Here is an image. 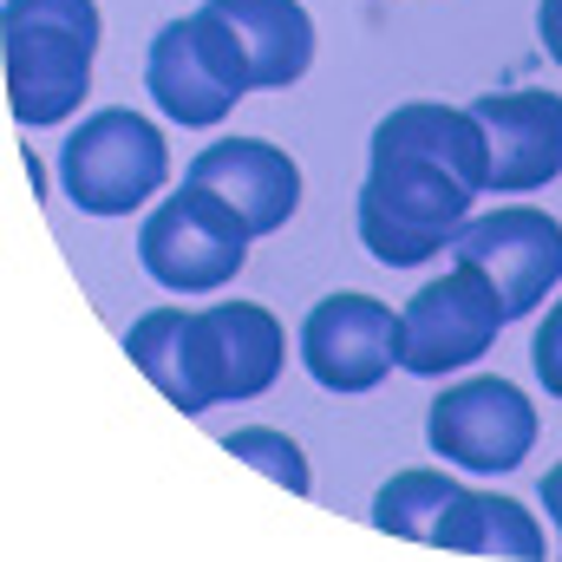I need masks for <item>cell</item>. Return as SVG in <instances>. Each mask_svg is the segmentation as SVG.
Returning <instances> with one entry per match:
<instances>
[{"label":"cell","mask_w":562,"mask_h":562,"mask_svg":"<svg viewBox=\"0 0 562 562\" xmlns=\"http://www.w3.org/2000/svg\"><path fill=\"white\" fill-rule=\"evenodd\" d=\"M425 438H431V451L445 464L497 477V471H517L530 458V445H537V406L510 380L471 373V380H458V386H445L431 400Z\"/></svg>","instance_id":"ba28073f"},{"label":"cell","mask_w":562,"mask_h":562,"mask_svg":"<svg viewBox=\"0 0 562 562\" xmlns=\"http://www.w3.org/2000/svg\"><path fill=\"white\" fill-rule=\"evenodd\" d=\"M537 380H543V393L562 400V301L543 314V327H537Z\"/></svg>","instance_id":"ac0fdd59"},{"label":"cell","mask_w":562,"mask_h":562,"mask_svg":"<svg viewBox=\"0 0 562 562\" xmlns=\"http://www.w3.org/2000/svg\"><path fill=\"white\" fill-rule=\"evenodd\" d=\"M243 46L249 92H281L314 66V20L301 0H203Z\"/></svg>","instance_id":"4fadbf2b"},{"label":"cell","mask_w":562,"mask_h":562,"mask_svg":"<svg viewBox=\"0 0 562 562\" xmlns=\"http://www.w3.org/2000/svg\"><path fill=\"white\" fill-rule=\"evenodd\" d=\"M400 314L380 294H327L307 321H301V367L327 386V393H373L393 367H400Z\"/></svg>","instance_id":"30bf717a"},{"label":"cell","mask_w":562,"mask_h":562,"mask_svg":"<svg viewBox=\"0 0 562 562\" xmlns=\"http://www.w3.org/2000/svg\"><path fill=\"white\" fill-rule=\"evenodd\" d=\"M132 367L177 406V413H210L223 400H256L269 393L288 360V334L262 301H223L203 314L157 307L125 334Z\"/></svg>","instance_id":"6da1fadb"},{"label":"cell","mask_w":562,"mask_h":562,"mask_svg":"<svg viewBox=\"0 0 562 562\" xmlns=\"http://www.w3.org/2000/svg\"><path fill=\"white\" fill-rule=\"evenodd\" d=\"M471 203H477V190L458 183L451 170H438L425 157H400V150H373L353 216H360V243L373 262L419 269V262L451 256L458 229L471 223Z\"/></svg>","instance_id":"7a4b0ae2"},{"label":"cell","mask_w":562,"mask_h":562,"mask_svg":"<svg viewBox=\"0 0 562 562\" xmlns=\"http://www.w3.org/2000/svg\"><path fill=\"white\" fill-rule=\"evenodd\" d=\"M431 550L451 557H517V562H543V530L530 524V510L504 491H471L458 484V497L445 504V517L431 524Z\"/></svg>","instance_id":"9a60e30c"},{"label":"cell","mask_w":562,"mask_h":562,"mask_svg":"<svg viewBox=\"0 0 562 562\" xmlns=\"http://www.w3.org/2000/svg\"><path fill=\"white\" fill-rule=\"evenodd\" d=\"M451 262L484 269L504 314L524 321L550 301V288L562 281V223L550 210H491L471 216L451 243Z\"/></svg>","instance_id":"9c48e42d"},{"label":"cell","mask_w":562,"mask_h":562,"mask_svg":"<svg viewBox=\"0 0 562 562\" xmlns=\"http://www.w3.org/2000/svg\"><path fill=\"white\" fill-rule=\"evenodd\" d=\"M504 301L484 269L471 262H451V276L425 281L419 294L406 301L400 314V367L406 373H458V367H477L491 353V340L504 334Z\"/></svg>","instance_id":"52a82bcc"},{"label":"cell","mask_w":562,"mask_h":562,"mask_svg":"<svg viewBox=\"0 0 562 562\" xmlns=\"http://www.w3.org/2000/svg\"><path fill=\"white\" fill-rule=\"evenodd\" d=\"M537 33H543V53L562 66V0H543L537 7Z\"/></svg>","instance_id":"d6986e66"},{"label":"cell","mask_w":562,"mask_h":562,"mask_svg":"<svg viewBox=\"0 0 562 562\" xmlns=\"http://www.w3.org/2000/svg\"><path fill=\"white\" fill-rule=\"evenodd\" d=\"M144 86H150V105H164L177 125H216L249 92V66H243L236 33L210 7H196L190 20H170L150 40Z\"/></svg>","instance_id":"5b68a950"},{"label":"cell","mask_w":562,"mask_h":562,"mask_svg":"<svg viewBox=\"0 0 562 562\" xmlns=\"http://www.w3.org/2000/svg\"><path fill=\"white\" fill-rule=\"evenodd\" d=\"M249 223L203 183H183L177 196H164L150 216H144L138 236V262L150 281L177 288V294H196V288H223V281L243 269L249 256Z\"/></svg>","instance_id":"277c9868"},{"label":"cell","mask_w":562,"mask_h":562,"mask_svg":"<svg viewBox=\"0 0 562 562\" xmlns=\"http://www.w3.org/2000/svg\"><path fill=\"white\" fill-rule=\"evenodd\" d=\"M471 119L484 125L491 144V190L504 196H524V190H543L562 170V99L543 86H524V92H491L471 105Z\"/></svg>","instance_id":"8fae6325"},{"label":"cell","mask_w":562,"mask_h":562,"mask_svg":"<svg viewBox=\"0 0 562 562\" xmlns=\"http://www.w3.org/2000/svg\"><path fill=\"white\" fill-rule=\"evenodd\" d=\"M458 497V477L445 471H393L373 497V524L386 537H406V543H431V524L445 517V504Z\"/></svg>","instance_id":"2e32d148"},{"label":"cell","mask_w":562,"mask_h":562,"mask_svg":"<svg viewBox=\"0 0 562 562\" xmlns=\"http://www.w3.org/2000/svg\"><path fill=\"white\" fill-rule=\"evenodd\" d=\"M236 458H249L256 471H269L281 491H294V497H307V458H301V445L288 438V431H269V425H249V431H229L223 438Z\"/></svg>","instance_id":"e0dca14e"},{"label":"cell","mask_w":562,"mask_h":562,"mask_svg":"<svg viewBox=\"0 0 562 562\" xmlns=\"http://www.w3.org/2000/svg\"><path fill=\"white\" fill-rule=\"evenodd\" d=\"M373 150H400V157H425L438 170H451L458 183L471 190H491V144H484V125L458 105H400L373 125Z\"/></svg>","instance_id":"5bb4252c"},{"label":"cell","mask_w":562,"mask_h":562,"mask_svg":"<svg viewBox=\"0 0 562 562\" xmlns=\"http://www.w3.org/2000/svg\"><path fill=\"white\" fill-rule=\"evenodd\" d=\"M183 183L216 190L249 223V236H276L281 223L301 210V170H294V157L262 138H223V144H210V150H196Z\"/></svg>","instance_id":"7c38bea8"},{"label":"cell","mask_w":562,"mask_h":562,"mask_svg":"<svg viewBox=\"0 0 562 562\" xmlns=\"http://www.w3.org/2000/svg\"><path fill=\"white\" fill-rule=\"evenodd\" d=\"M7 112L20 125H59L92 92L99 7L92 0H7Z\"/></svg>","instance_id":"3957f363"},{"label":"cell","mask_w":562,"mask_h":562,"mask_svg":"<svg viewBox=\"0 0 562 562\" xmlns=\"http://www.w3.org/2000/svg\"><path fill=\"white\" fill-rule=\"evenodd\" d=\"M170 170V150L164 132L144 119V112H92V125H79L66 150H59V177H66V196L92 216H125L144 210V196L164 183Z\"/></svg>","instance_id":"8992f818"},{"label":"cell","mask_w":562,"mask_h":562,"mask_svg":"<svg viewBox=\"0 0 562 562\" xmlns=\"http://www.w3.org/2000/svg\"><path fill=\"white\" fill-rule=\"evenodd\" d=\"M543 510H550V524L562 530V464H550V471H543Z\"/></svg>","instance_id":"ffe728a7"}]
</instances>
